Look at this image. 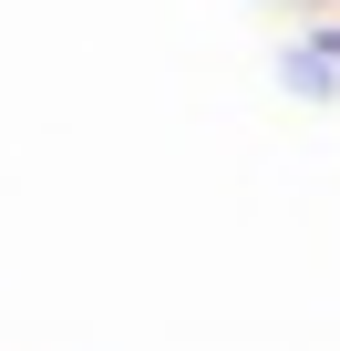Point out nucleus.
Segmentation results:
<instances>
[{
	"mask_svg": "<svg viewBox=\"0 0 340 351\" xmlns=\"http://www.w3.org/2000/svg\"><path fill=\"white\" fill-rule=\"evenodd\" d=\"M278 83L309 93V104H330V93H340V52H330V42H289V52H278Z\"/></svg>",
	"mask_w": 340,
	"mask_h": 351,
	"instance_id": "f257e3e1",
	"label": "nucleus"
},
{
	"mask_svg": "<svg viewBox=\"0 0 340 351\" xmlns=\"http://www.w3.org/2000/svg\"><path fill=\"white\" fill-rule=\"evenodd\" d=\"M319 42H330V52H340V32H319Z\"/></svg>",
	"mask_w": 340,
	"mask_h": 351,
	"instance_id": "f03ea898",
	"label": "nucleus"
}]
</instances>
